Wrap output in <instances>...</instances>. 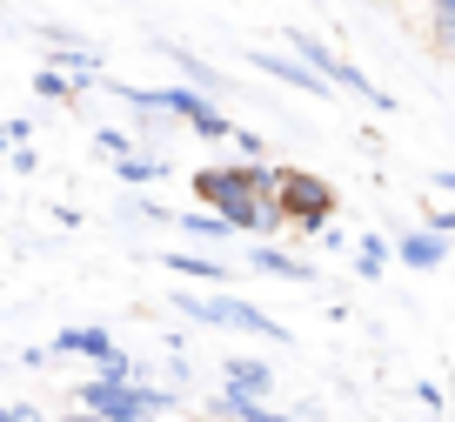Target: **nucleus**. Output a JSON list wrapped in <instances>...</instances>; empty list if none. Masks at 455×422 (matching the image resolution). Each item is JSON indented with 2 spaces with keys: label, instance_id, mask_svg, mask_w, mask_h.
Masks as SVG:
<instances>
[{
  "label": "nucleus",
  "instance_id": "1",
  "mask_svg": "<svg viewBox=\"0 0 455 422\" xmlns=\"http://www.w3.org/2000/svg\"><path fill=\"white\" fill-rule=\"evenodd\" d=\"M74 402L94 409L100 422H161V416L181 409V395L155 389V382H134V376H87L81 389H74Z\"/></svg>",
  "mask_w": 455,
  "mask_h": 422
},
{
  "label": "nucleus",
  "instance_id": "2",
  "mask_svg": "<svg viewBox=\"0 0 455 422\" xmlns=\"http://www.w3.org/2000/svg\"><path fill=\"white\" fill-rule=\"evenodd\" d=\"M174 309L208 322V329H228V336H255V342H275V349L288 342V329L275 322V315H261L255 302H242V296H174Z\"/></svg>",
  "mask_w": 455,
  "mask_h": 422
},
{
  "label": "nucleus",
  "instance_id": "3",
  "mask_svg": "<svg viewBox=\"0 0 455 422\" xmlns=\"http://www.w3.org/2000/svg\"><path fill=\"white\" fill-rule=\"evenodd\" d=\"M275 201H282V222L288 228H308V235L322 222H335V188H328L322 174H308V168H282Z\"/></svg>",
  "mask_w": 455,
  "mask_h": 422
},
{
  "label": "nucleus",
  "instance_id": "4",
  "mask_svg": "<svg viewBox=\"0 0 455 422\" xmlns=\"http://www.w3.org/2000/svg\"><path fill=\"white\" fill-rule=\"evenodd\" d=\"M248 68H255V74H268V81L301 87V94H315V101H328V94H335V81H322V74H315L301 54H275V47H255V54H248Z\"/></svg>",
  "mask_w": 455,
  "mask_h": 422
},
{
  "label": "nucleus",
  "instance_id": "5",
  "mask_svg": "<svg viewBox=\"0 0 455 422\" xmlns=\"http://www.w3.org/2000/svg\"><path fill=\"white\" fill-rule=\"evenodd\" d=\"M201 409H208V422H295L288 409H275L268 395H242V389H228V382Z\"/></svg>",
  "mask_w": 455,
  "mask_h": 422
},
{
  "label": "nucleus",
  "instance_id": "6",
  "mask_svg": "<svg viewBox=\"0 0 455 422\" xmlns=\"http://www.w3.org/2000/svg\"><path fill=\"white\" fill-rule=\"evenodd\" d=\"M41 41L54 47V61H47V68L74 74V81H100V54H94V47H81L68 28H41Z\"/></svg>",
  "mask_w": 455,
  "mask_h": 422
},
{
  "label": "nucleus",
  "instance_id": "7",
  "mask_svg": "<svg viewBox=\"0 0 455 422\" xmlns=\"http://www.w3.org/2000/svg\"><path fill=\"white\" fill-rule=\"evenodd\" d=\"M161 262H168V275L208 281V288H228V281H235V262H228V255H188V248H168Z\"/></svg>",
  "mask_w": 455,
  "mask_h": 422
},
{
  "label": "nucleus",
  "instance_id": "8",
  "mask_svg": "<svg viewBox=\"0 0 455 422\" xmlns=\"http://www.w3.org/2000/svg\"><path fill=\"white\" fill-rule=\"evenodd\" d=\"M248 268H255V275H275V281H315V262L275 248V241H255V248H248Z\"/></svg>",
  "mask_w": 455,
  "mask_h": 422
},
{
  "label": "nucleus",
  "instance_id": "9",
  "mask_svg": "<svg viewBox=\"0 0 455 422\" xmlns=\"http://www.w3.org/2000/svg\"><path fill=\"white\" fill-rule=\"evenodd\" d=\"M221 382H228V389H242V395H275V369L255 362V355H228Z\"/></svg>",
  "mask_w": 455,
  "mask_h": 422
},
{
  "label": "nucleus",
  "instance_id": "10",
  "mask_svg": "<svg viewBox=\"0 0 455 422\" xmlns=\"http://www.w3.org/2000/svg\"><path fill=\"white\" fill-rule=\"evenodd\" d=\"M442 255H449V235H442V228H415V235L395 241V262H409V268H442Z\"/></svg>",
  "mask_w": 455,
  "mask_h": 422
},
{
  "label": "nucleus",
  "instance_id": "11",
  "mask_svg": "<svg viewBox=\"0 0 455 422\" xmlns=\"http://www.w3.org/2000/svg\"><path fill=\"white\" fill-rule=\"evenodd\" d=\"M168 61L188 74V87H201V94H228V74H221V68H208L201 54H188V47H168Z\"/></svg>",
  "mask_w": 455,
  "mask_h": 422
},
{
  "label": "nucleus",
  "instance_id": "12",
  "mask_svg": "<svg viewBox=\"0 0 455 422\" xmlns=\"http://www.w3.org/2000/svg\"><path fill=\"white\" fill-rule=\"evenodd\" d=\"M174 228H181V235H201V241H235V222H228V215H214V208L174 215Z\"/></svg>",
  "mask_w": 455,
  "mask_h": 422
},
{
  "label": "nucleus",
  "instance_id": "13",
  "mask_svg": "<svg viewBox=\"0 0 455 422\" xmlns=\"http://www.w3.org/2000/svg\"><path fill=\"white\" fill-rule=\"evenodd\" d=\"M395 262V241H382V235H362V248H355V275L362 281H382V268Z\"/></svg>",
  "mask_w": 455,
  "mask_h": 422
},
{
  "label": "nucleus",
  "instance_id": "14",
  "mask_svg": "<svg viewBox=\"0 0 455 422\" xmlns=\"http://www.w3.org/2000/svg\"><path fill=\"white\" fill-rule=\"evenodd\" d=\"M168 174V161H155V155H121L114 161V182H128V188H148V182H161Z\"/></svg>",
  "mask_w": 455,
  "mask_h": 422
},
{
  "label": "nucleus",
  "instance_id": "15",
  "mask_svg": "<svg viewBox=\"0 0 455 422\" xmlns=\"http://www.w3.org/2000/svg\"><path fill=\"white\" fill-rule=\"evenodd\" d=\"M34 94H41V101H60V108H68V101L81 94V81H74V74H60V68H41V74H34Z\"/></svg>",
  "mask_w": 455,
  "mask_h": 422
},
{
  "label": "nucleus",
  "instance_id": "16",
  "mask_svg": "<svg viewBox=\"0 0 455 422\" xmlns=\"http://www.w3.org/2000/svg\"><path fill=\"white\" fill-rule=\"evenodd\" d=\"M94 155H108V161L134 155V134H128V127H100V134H94Z\"/></svg>",
  "mask_w": 455,
  "mask_h": 422
},
{
  "label": "nucleus",
  "instance_id": "17",
  "mask_svg": "<svg viewBox=\"0 0 455 422\" xmlns=\"http://www.w3.org/2000/svg\"><path fill=\"white\" fill-rule=\"evenodd\" d=\"M228 141L242 148V161H268V141H261L255 127H235V134H228Z\"/></svg>",
  "mask_w": 455,
  "mask_h": 422
},
{
  "label": "nucleus",
  "instance_id": "18",
  "mask_svg": "<svg viewBox=\"0 0 455 422\" xmlns=\"http://www.w3.org/2000/svg\"><path fill=\"white\" fill-rule=\"evenodd\" d=\"M0 422H47L34 402H0Z\"/></svg>",
  "mask_w": 455,
  "mask_h": 422
},
{
  "label": "nucleus",
  "instance_id": "19",
  "mask_svg": "<svg viewBox=\"0 0 455 422\" xmlns=\"http://www.w3.org/2000/svg\"><path fill=\"white\" fill-rule=\"evenodd\" d=\"M415 402H428V409H449V395H442L435 382H415Z\"/></svg>",
  "mask_w": 455,
  "mask_h": 422
},
{
  "label": "nucleus",
  "instance_id": "20",
  "mask_svg": "<svg viewBox=\"0 0 455 422\" xmlns=\"http://www.w3.org/2000/svg\"><path fill=\"white\" fill-rule=\"evenodd\" d=\"M428 228H442V235H455V201H449V208H428Z\"/></svg>",
  "mask_w": 455,
  "mask_h": 422
},
{
  "label": "nucleus",
  "instance_id": "21",
  "mask_svg": "<svg viewBox=\"0 0 455 422\" xmlns=\"http://www.w3.org/2000/svg\"><path fill=\"white\" fill-rule=\"evenodd\" d=\"M435 188H442V195L455 201V168H435Z\"/></svg>",
  "mask_w": 455,
  "mask_h": 422
},
{
  "label": "nucleus",
  "instance_id": "22",
  "mask_svg": "<svg viewBox=\"0 0 455 422\" xmlns=\"http://www.w3.org/2000/svg\"><path fill=\"white\" fill-rule=\"evenodd\" d=\"M60 422H100V416H94V409H81V402H74V409H68Z\"/></svg>",
  "mask_w": 455,
  "mask_h": 422
},
{
  "label": "nucleus",
  "instance_id": "23",
  "mask_svg": "<svg viewBox=\"0 0 455 422\" xmlns=\"http://www.w3.org/2000/svg\"><path fill=\"white\" fill-rule=\"evenodd\" d=\"M7 148H14V141H7V127H0V155H7Z\"/></svg>",
  "mask_w": 455,
  "mask_h": 422
},
{
  "label": "nucleus",
  "instance_id": "24",
  "mask_svg": "<svg viewBox=\"0 0 455 422\" xmlns=\"http://www.w3.org/2000/svg\"><path fill=\"white\" fill-rule=\"evenodd\" d=\"M382 7H395V0H382Z\"/></svg>",
  "mask_w": 455,
  "mask_h": 422
}]
</instances>
